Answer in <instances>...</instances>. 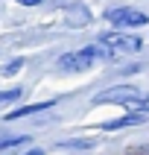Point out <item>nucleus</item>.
<instances>
[{"instance_id": "nucleus-1", "label": "nucleus", "mask_w": 149, "mask_h": 155, "mask_svg": "<svg viewBox=\"0 0 149 155\" xmlns=\"http://www.w3.org/2000/svg\"><path fill=\"white\" fill-rule=\"evenodd\" d=\"M99 59L96 56V47H85V50H76V53H64L59 59V70L61 73H82V70L94 68V61Z\"/></svg>"}, {"instance_id": "nucleus-2", "label": "nucleus", "mask_w": 149, "mask_h": 155, "mask_svg": "<svg viewBox=\"0 0 149 155\" xmlns=\"http://www.w3.org/2000/svg\"><path fill=\"white\" fill-rule=\"evenodd\" d=\"M105 18H108V21H111L117 29H120V26H143V24H149V15H146V12L131 9V6L108 9V12H105Z\"/></svg>"}, {"instance_id": "nucleus-3", "label": "nucleus", "mask_w": 149, "mask_h": 155, "mask_svg": "<svg viewBox=\"0 0 149 155\" xmlns=\"http://www.w3.org/2000/svg\"><path fill=\"white\" fill-rule=\"evenodd\" d=\"M99 41L108 44L117 53H138L143 47V41H140L138 35H123V32H105V35H99Z\"/></svg>"}, {"instance_id": "nucleus-4", "label": "nucleus", "mask_w": 149, "mask_h": 155, "mask_svg": "<svg viewBox=\"0 0 149 155\" xmlns=\"http://www.w3.org/2000/svg\"><path fill=\"white\" fill-rule=\"evenodd\" d=\"M134 97H138V88H131V85H117V88H108V91H102V94H96V97H94V103H117V105H129Z\"/></svg>"}, {"instance_id": "nucleus-5", "label": "nucleus", "mask_w": 149, "mask_h": 155, "mask_svg": "<svg viewBox=\"0 0 149 155\" xmlns=\"http://www.w3.org/2000/svg\"><path fill=\"white\" fill-rule=\"evenodd\" d=\"M53 100H47V103H32V105H21V108H15V111L6 114V120H18V117H29V114H38V111H50L53 108Z\"/></svg>"}, {"instance_id": "nucleus-6", "label": "nucleus", "mask_w": 149, "mask_h": 155, "mask_svg": "<svg viewBox=\"0 0 149 155\" xmlns=\"http://www.w3.org/2000/svg\"><path fill=\"white\" fill-rule=\"evenodd\" d=\"M140 123H143L140 111H131V114H126V117H117V120H108V123H102L99 129H105V132H114V129H126V126H140Z\"/></svg>"}, {"instance_id": "nucleus-7", "label": "nucleus", "mask_w": 149, "mask_h": 155, "mask_svg": "<svg viewBox=\"0 0 149 155\" xmlns=\"http://www.w3.org/2000/svg\"><path fill=\"white\" fill-rule=\"evenodd\" d=\"M88 18H91V15H88V6H82V3H73V6L67 9V24L76 26V29L88 24Z\"/></svg>"}, {"instance_id": "nucleus-8", "label": "nucleus", "mask_w": 149, "mask_h": 155, "mask_svg": "<svg viewBox=\"0 0 149 155\" xmlns=\"http://www.w3.org/2000/svg\"><path fill=\"white\" fill-rule=\"evenodd\" d=\"M59 147L61 149H91V147H94V140H61Z\"/></svg>"}, {"instance_id": "nucleus-9", "label": "nucleus", "mask_w": 149, "mask_h": 155, "mask_svg": "<svg viewBox=\"0 0 149 155\" xmlns=\"http://www.w3.org/2000/svg\"><path fill=\"white\" fill-rule=\"evenodd\" d=\"M126 108H129V111H149V97H134Z\"/></svg>"}, {"instance_id": "nucleus-10", "label": "nucleus", "mask_w": 149, "mask_h": 155, "mask_svg": "<svg viewBox=\"0 0 149 155\" xmlns=\"http://www.w3.org/2000/svg\"><path fill=\"white\" fill-rule=\"evenodd\" d=\"M29 135H12V138H0V149H9V147H18V143H26Z\"/></svg>"}, {"instance_id": "nucleus-11", "label": "nucleus", "mask_w": 149, "mask_h": 155, "mask_svg": "<svg viewBox=\"0 0 149 155\" xmlns=\"http://www.w3.org/2000/svg\"><path fill=\"white\" fill-rule=\"evenodd\" d=\"M24 94V88H9V91H0V103H12Z\"/></svg>"}, {"instance_id": "nucleus-12", "label": "nucleus", "mask_w": 149, "mask_h": 155, "mask_svg": "<svg viewBox=\"0 0 149 155\" xmlns=\"http://www.w3.org/2000/svg\"><path fill=\"white\" fill-rule=\"evenodd\" d=\"M24 68V59H15V61H9L6 68H3V76H15L18 70Z\"/></svg>"}, {"instance_id": "nucleus-13", "label": "nucleus", "mask_w": 149, "mask_h": 155, "mask_svg": "<svg viewBox=\"0 0 149 155\" xmlns=\"http://www.w3.org/2000/svg\"><path fill=\"white\" fill-rule=\"evenodd\" d=\"M18 3H24V6H38V3H44V0H18Z\"/></svg>"}, {"instance_id": "nucleus-14", "label": "nucleus", "mask_w": 149, "mask_h": 155, "mask_svg": "<svg viewBox=\"0 0 149 155\" xmlns=\"http://www.w3.org/2000/svg\"><path fill=\"white\" fill-rule=\"evenodd\" d=\"M26 155H44V152H41V149H32V152H26Z\"/></svg>"}]
</instances>
